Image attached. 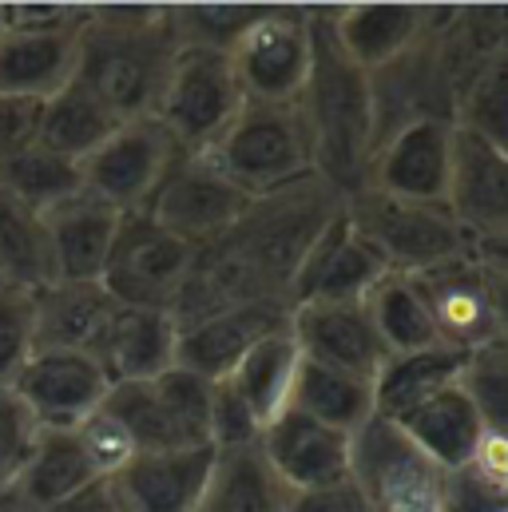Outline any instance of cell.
I'll return each mask as SVG.
<instances>
[{
    "label": "cell",
    "instance_id": "cell-1",
    "mask_svg": "<svg viewBox=\"0 0 508 512\" xmlns=\"http://www.w3.org/2000/svg\"><path fill=\"white\" fill-rule=\"evenodd\" d=\"M314 151V175L350 195L366 183L378 147V88L334 40L326 8H310V76L294 100Z\"/></svg>",
    "mask_w": 508,
    "mask_h": 512
},
{
    "label": "cell",
    "instance_id": "cell-2",
    "mask_svg": "<svg viewBox=\"0 0 508 512\" xmlns=\"http://www.w3.org/2000/svg\"><path fill=\"white\" fill-rule=\"evenodd\" d=\"M179 44L167 8L155 4H100L88 8L80 36L76 80L124 124L155 116Z\"/></svg>",
    "mask_w": 508,
    "mask_h": 512
},
{
    "label": "cell",
    "instance_id": "cell-3",
    "mask_svg": "<svg viewBox=\"0 0 508 512\" xmlns=\"http://www.w3.org/2000/svg\"><path fill=\"white\" fill-rule=\"evenodd\" d=\"M342 211L350 231L381 258L389 274L417 278L445 262L469 258L477 247L445 203H413L378 187H358L346 195Z\"/></svg>",
    "mask_w": 508,
    "mask_h": 512
},
{
    "label": "cell",
    "instance_id": "cell-4",
    "mask_svg": "<svg viewBox=\"0 0 508 512\" xmlns=\"http://www.w3.org/2000/svg\"><path fill=\"white\" fill-rule=\"evenodd\" d=\"M207 155L251 199L274 195L314 175V151H310V135H306L298 104L247 100Z\"/></svg>",
    "mask_w": 508,
    "mask_h": 512
},
{
    "label": "cell",
    "instance_id": "cell-5",
    "mask_svg": "<svg viewBox=\"0 0 508 512\" xmlns=\"http://www.w3.org/2000/svg\"><path fill=\"white\" fill-rule=\"evenodd\" d=\"M135 453H179L211 445V382L175 366L151 382H116L100 405Z\"/></svg>",
    "mask_w": 508,
    "mask_h": 512
},
{
    "label": "cell",
    "instance_id": "cell-6",
    "mask_svg": "<svg viewBox=\"0 0 508 512\" xmlns=\"http://www.w3.org/2000/svg\"><path fill=\"white\" fill-rule=\"evenodd\" d=\"M247 104L231 56L215 48H179L155 108V120L175 135L187 155L211 151Z\"/></svg>",
    "mask_w": 508,
    "mask_h": 512
},
{
    "label": "cell",
    "instance_id": "cell-7",
    "mask_svg": "<svg viewBox=\"0 0 508 512\" xmlns=\"http://www.w3.org/2000/svg\"><path fill=\"white\" fill-rule=\"evenodd\" d=\"M187 151L175 143V135L155 116L124 120L84 163V191L120 215H139L163 187V179L175 171V163Z\"/></svg>",
    "mask_w": 508,
    "mask_h": 512
},
{
    "label": "cell",
    "instance_id": "cell-8",
    "mask_svg": "<svg viewBox=\"0 0 508 512\" xmlns=\"http://www.w3.org/2000/svg\"><path fill=\"white\" fill-rule=\"evenodd\" d=\"M191 262H195L191 243L175 239L151 215L139 211V215H124L100 282L120 306L171 310L183 294Z\"/></svg>",
    "mask_w": 508,
    "mask_h": 512
},
{
    "label": "cell",
    "instance_id": "cell-9",
    "mask_svg": "<svg viewBox=\"0 0 508 512\" xmlns=\"http://www.w3.org/2000/svg\"><path fill=\"white\" fill-rule=\"evenodd\" d=\"M441 469L389 421L374 417L350 437V481L374 512H433Z\"/></svg>",
    "mask_w": 508,
    "mask_h": 512
},
{
    "label": "cell",
    "instance_id": "cell-10",
    "mask_svg": "<svg viewBox=\"0 0 508 512\" xmlns=\"http://www.w3.org/2000/svg\"><path fill=\"white\" fill-rule=\"evenodd\" d=\"M227 56L247 100L294 104L310 76V8H262Z\"/></svg>",
    "mask_w": 508,
    "mask_h": 512
},
{
    "label": "cell",
    "instance_id": "cell-11",
    "mask_svg": "<svg viewBox=\"0 0 508 512\" xmlns=\"http://www.w3.org/2000/svg\"><path fill=\"white\" fill-rule=\"evenodd\" d=\"M251 203V195L235 187L207 151H199L175 163V171L163 179V187L155 191L143 215H151L163 231H171L175 239L199 251L219 235H227L247 215Z\"/></svg>",
    "mask_w": 508,
    "mask_h": 512
},
{
    "label": "cell",
    "instance_id": "cell-12",
    "mask_svg": "<svg viewBox=\"0 0 508 512\" xmlns=\"http://www.w3.org/2000/svg\"><path fill=\"white\" fill-rule=\"evenodd\" d=\"M453 116L417 112L378 139L366 183L413 203H445L453 175Z\"/></svg>",
    "mask_w": 508,
    "mask_h": 512
},
{
    "label": "cell",
    "instance_id": "cell-13",
    "mask_svg": "<svg viewBox=\"0 0 508 512\" xmlns=\"http://www.w3.org/2000/svg\"><path fill=\"white\" fill-rule=\"evenodd\" d=\"M12 389L40 429H76L104 405L112 378L92 354L36 350Z\"/></svg>",
    "mask_w": 508,
    "mask_h": 512
},
{
    "label": "cell",
    "instance_id": "cell-14",
    "mask_svg": "<svg viewBox=\"0 0 508 512\" xmlns=\"http://www.w3.org/2000/svg\"><path fill=\"white\" fill-rule=\"evenodd\" d=\"M445 207L453 219L481 239L508 235V151L469 128L453 131V175Z\"/></svg>",
    "mask_w": 508,
    "mask_h": 512
},
{
    "label": "cell",
    "instance_id": "cell-15",
    "mask_svg": "<svg viewBox=\"0 0 508 512\" xmlns=\"http://www.w3.org/2000/svg\"><path fill=\"white\" fill-rule=\"evenodd\" d=\"M413 286L429 306V318L437 326L441 346L461 350V354H477V350L497 342L489 282H485V266H481L477 251L469 258H457V262H445L437 270L417 274Z\"/></svg>",
    "mask_w": 508,
    "mask_h": 512
},
{
    "label": "cell",
    "instance_id": "cell-16",
    "mask_svg": "<svg viewBox=\"0 0 508 512\" xmlns=\"http://www.w3.org/2000/svg\"><path fill=\"white\" fill-rule=\"evenodd\" d=\"M258 449L290 493L350 477V433H338L290 405L262 429Z\"/></svg>",
    "mask_w": 508,
    "mask_h": 512
},
{
    "label": "cell",
    "instance_id": "cell-17",
    "mask_svg": "<svg viewBox=\"0 0 508 512\" xmlns=\"http://www.w3.org/2000/svg\"><path fill=\"white\" fill-rule=\"evenodd\" d=\"M385 274L389 270L381 266V258L350 231L346 211H338L302 258V266L290 282V306H302V302H366V294Z\"/></svg>",
    "mask_w": 508,
    "mask_h": 512
},
{
    "label": "cell",
    "instance_id": "cell-18",
    "mask_svg": "<svg viewBox=\"0 0 508 512\" xmlns=\"http://www.w3.org/2000/svg\"><path fill=\"white\" fill-rule=\"evenodd\" d=\"M290 334L302 350V358L326 362L334 370L378 378L389 362L385 346L374 334V322L366 314V302H302L290 306Z\"/></svg>",
    "mask_w": 508,
    "mask_h": 512
},
{
    "label": "cell",
    "instance_id": "cell-19",
    "mask_svg": "<svg viewBox=\"0 0 508 512\" xmlns=\"http://www.w3.org/2000/svg\"><path fill=\"white\" fill-rule=\"evenodd\" d=\"M286 322H290L286 302H243V306L215 310L191 326H179V362L175 366H183L207 382H223L251 354L254 342H262L270 330H278Z\"/></svg>",
    "mask_w": 508,
    "mask_h": 512
},
{
    "label": "cell",
    "instance_id": "cell-20",
    "mask_svg": "<svg viewBox=\"0 0 508 512\" xmlns=\"http://www.w3.org/2000/svg\"><path fill=\"white\" fill-rule=\"evenodd\" d=\"M219 449H179V453H135L112 477L116 501L124 512H195Z\"/></svg>",
    "mask_w": 508,
    "mask_h": 512
},
{
    "label": "cell",
    "instance_id": "cell-21",
    "mask_svg": "<svg viewBox=\"0 0 508 512\" xmlns=\"http://www.w3.org/2000/svg\"><path fill=\"white\" fill-rule=\"evenodd\" d=\"M330 32L338 48L362 68V72H381L393 68L401 56H409L429 24L437 20L433 8L421 4H346V8H326Z\"/></svg>",
    "mask_w": 508,
    "mask_h": 512
},
{
    "label": "cell",
    "instance_id": "cell-22",
    "mask_svg": "<svg viewBox=\"0 0 508 512\" xmlns=\"http://www.w3.org/2000/svg\"><path fill=\"white\" fill-rule=\"evenodd\" d=\"M84 24L88 16L68 28H4L0 32V92L32 96V100L56 96L76 76Z\"/></svg>",
    "mask_w": 508,
    "mask_h": 512
},
{
    "label": "cell",
    "instance_id": "cell-23",
    "mask_svg": "<svg viewBox=\"0 0 508 512\" xmlns=\"http://www.w3.org/2000/svg\"><path fill=\"white\" fill-rule=\"evenodd\" d=\"M393 425L441 469V473H461L477 461V449L485 441V421L473 405V397L465 393V385H445L433 397H425L421 405L405 409L401 417H393Z\"/></svg>",
    "mask_w": 508,
    "mask_h": 512
},
{
    "label": "cell",
    "instance_id": "cell-24",
    "mask_svg": "<svg viewBox=\"0 0 508 512\" xmlns=\"http://www.w3.org/2000/svg\"><path fill=\"white\" fill-rule=\"evenodd\" d=\"M36 298V350L100 354V342L120 310L104 282H52Z\"/></svg>",
    "mask_w": 508,
    "mask_h": 512
},
{
    "label": "cell",
    "instance_id": "cell-25",
    "mask_svg": "<svg viewBox=\"0 0 508 512\" xmlns=\"http://www.w3.org/2000/svg\"><path fill=\"white\" fill-rule=\"evenodd\" d=\"M96 362L116 382H151L179 362V322L171 310L147 306H120Z\"/></svg>",
    "mask_w": 508,
    "mask_h": 512
},
{
    "label": "cell",
    "instance_id": "cell-26",
    "mask_svg": "<svg viewBox=\"0 0 508 512\" xmlns=\"http://www.w3.org/2000/svg\"><path fill=\"white\" fill-rule=\"evenodd\" d=\"M48 223V239H52V258H56V282H100L112 243L120 235L124 215L100 199H92L88 191H80L76 199L52 207L44 215Z\"/></svg>",
    "mask_w": 508,
    "mask_h": 512
},
{
    "label": "cell",
    "instance_id": "cell-27",
    "mask_svg": "<svg viewBox=\"0 0 508 512\" xmlns=\"http://www.w3.org/2000/svg\"><path fill=\"white\" fill-rule=\"evenodd\" d=\"M92 481H100V473L88 461L80 433L76 429H40L36 449H32L16 489L8 493V501L16 505V512H44L56 501L80 493Z\"/></svg>",
    "mask_w": 508,
    "mask_h": 512
},
{
    "label": "cell",
    "instance_id": "cell-28",
    "mask_svg": "<svg viewBox=\"0 0 508 512\" xmlns=\"http://www.w3.org/2000/svg\"><path fill=\"white\" fill-rule=\"evenodd\" d=\"M290 409H298V413H306V417H314V421H322L338 433H350V437L366 421L378 417L370 378L334 370V366L314 362V358L298 362V374L290 385Z\"/></svg>",
    "mask_w": 508,
    "mask_h": 512
},
{
    "label": "cell",
    "instance_id": "cell-29",
    "mask_svg": "<svg viewBox=\"0 0 508 512\" xmlns=\"http://www.w3.org/2000/svg\"><path fill=\"white\" fill-rule=\"evenodd\" d=\"M290 489L266 465L258 441L239 449H219L207 493L195 512H286Z\"/></svg>",
    "mask_w": 508,
    "mask_h": 512
},
{
    "label": "cell",
    "instance_id": "cell-30",
    "mask_svg": "<svg viewBox=\"0 0 508 512\" xmlns=\"http://www.w3.org/2000/svg\"><path fill=\"white\" fill-rule=\"evenodd\" d=\"M298 362H302V350H298V342L290 334V322H286V326L270 330L262 342H254L251 354L227 378L239 389V397L247 401L258 429H266L290 405V385L298 374Z\"/></svg>",
    "mask_w": 508,
    "mask_h": 512
},
{
    "label": "cell",
    "instance_id": "cell-31",
    "mask_svg": "<svg viewBox=\"0 0 508 512\" xmlns=\"http://www.w3.org/2000/svg\"><path fill=\"white\" fill-rule=\"evenodd\" d=\"M120 128V120L72 76L56 96L44 100V120H40V143L44 151L84 163L112 131Z\"/></svg>",
    "mask_w": 508,
    "mask_h": 512
},
{
    "label": "cell",
    "instance_id": "cell-32",
    "mask_svg": "<svg viewBox=\"0 0 508 512\" xmlns=\"http://www.w3.org/2000/svg\"><path fill=\"white\" fill-rule=\"evenodd\" d=\"M366 314L374 322V334L385 346L389 358H405V354H421V350H437V326L429 318L425 298L417 294L413 278L405 274H385L378 286L366 294Z\"/></svg>",
    "mask_w": 508,
    "mask_h": 512
},
{
    "label": "cell",
    "instance_id": "cell-33",
    "mask_svg": "<svg viewBox=\"0 0 508 512\" xmlns=\"http://www.w3.org/2000/svg\"><path fill=\"white\" fill-rule=\"evenodd\" d=\"M0 282L20 290H44L56 282V258L40 211L0 191Z\"/></svg>",
    "mask_w": 508,
    "mask_h": 512
},
{
    "label": "cell",
    "instance_id": "cell-34",
    "mask_svg": "<svg viewBox=\"0 0 508 512\" xmlns=\"http://www.w3.org/2000/svg\"><path fill=\"white\" fill-rule=\"evenodd\" d=\"M469 354L437 346V350H421V354H405V358H389L374 378V409L378 417H401L405 409L421 405L425 397H433L445 385H457L465 374Z\"/></svg>",
    "mask_w": 508,
    "mask_h": 512
},
{
    "label": "cell",
    "instance_id": "cell-35",
    "mask_svg": "<svg viewBox=\"0 0 508 512\" xmlns=\"http://www.w3.org/2000/svg\"><path fill=\"white\" fill-rule=\"evenodd\" d=\"M0 191L24 207L48 215L52 207H60L84 191V175H80V163L60 159L44 147H28L0 163Z\"/></svg>",
    "mask_w": 508,
    "mask_h": 512
},
{
    "label": "cell",
    "instance_id": "cell-36",
    "mask_svg": "<svg viewBox=\"0 0 508 512\" xmlns=\"http://www.w3.org/2000/svg\"><path fill=\"white\" fill-rule=\"evenodd\" d=\"M457 128H469L508 151V44L473 68L457 100Z\"/></svg>",
    "mask_w": 508,
    "mask_h": 512
},
{
    "label": "cell",
    "instance_id": "cell-37",
    "mask_svg": "<svg viewBox=\"0 0 508 512\" xmlns=\"http://www.w3.org/2000/svg\"><path fill=\"white\" fill-rule=\"evenodd\" d=\"M262 8L254 4H183L167 8V24L179 48H215L231 52V44L258 20Z\"/></svg>",
    "mask_w": 508,
    "mask_h": 512
},
{
    "label": "cell",
    "instance_id": "cell-38",
    "mask_svg": "<svg viewBox=\"0 0 508 512\" xmlns=\"http://www.w3.org/2000/svg\"><path fill=\"white\" fill-rule=\"evenodd\" d=\"M461 385L473 397L485 429L493 437H505L508 441V346L505 342H493V346L469 354Z\"/></svg>",
    "mask_w": 508,
    "mask_h": 512
},
{
    "label": "cell",
    "instance_id": "cell-39",
    "mask_svg": "<svg viewBox=\"0 0 508 512\" xmlns=\"http://www.w3.org/2000/svg\"><path fill=\"white\" fill-rule=\"evenodd\" d=\"M36 354V298L32 290L0 282V389H12Z\"/></svg>",
    "mask_w": 508,
    "mask_h": 512
},
{
    "label": "cell",
    "instance_id": "cell-40",
    "mask_svg": "<svg viewBox=\"0 0 508 512\" xmlns=\"http://www.w3.org/2000/svg\"><path fill=\"white\" fill-rule=\"evenodd\" d=\"M40 425L28 413V405L16 397V389H0V497H8L36 449Z\"/></svg>",
    "mask_w": 508,
    "mask_h": 512
},
{
    "label": "cell",
    "instance_id": "cell-41",
    "mask_svg": "<svg viewBox=\"0 0 508 512\" xmlns=\"http://www.w3.org/2000/svg\"><path fill=\"white\" fill-rule=\"evenodd\" d=\"M262 437L254 413L247 401L239 397V389L227 382H211V445L215 449H239V445H254Z\"/></svg>",
    "mask_w": 508,
    "mask_h": 512
},
{
    "label": "cell",
    "instance_id": "cell-42",
    "mask_svg": "<svg viewBox=\"0 0 508 512\" xmlns=\"http://www.w3.org/2000/svg\"><path fill=\"white\" fill-rule=\"evenodd\" d=\"M433 512H508V489L481 477L473 465L461 473H445Z\"/></svg>",
    "mask_w": 508,
    "mask_h": 512
},
{
    "label": "cell",
    "instance_id": "cell-43",
    "mask_svg": "<svg viewBox=\"0 0 508 512\" xmlns=\"http://www.w3.org/2000/svg\"><path fill=\"white\" fill-rule=\"evenodd\" d=\"M76 433H80L84 453H88V461L96 465V473H100V477H116L127 461L135 457V449H131L127 433L112 421V417H108V413H104V409H96L88 421H80V425H76Z\"/></svg>",
    "mask_w": 508,
    "mask_h": 512
},
{
    "label": "cell",
    "instance_id": "cell-44",
    "mask_svg": "<svg viewBox=\"0 0 508 512\" xmlns=\"http://www.w3.org/2000/svg\"><path fill=\"white\" fill-rule=\"evenodd\" d=\"M40 120H44V100L0 92V163L40 143Z\"/></svg>",
    "mask_w": 508,
    "mask_h": 512
},
{
    "label": "cell",
    "instance_id": "cell-45",
    "mask_svg": "<svg viewBox=\"0 0 508 512\" xmlns=\"http://www.w3.org/2000/svg\"><path fill=\"white\" fill-rule=\"evenodd\" d=\"M286 512H374L366 501V493L346 477L334 485H318V489H298L286 497Z\"/></svg>",
    "mask_w": 508,
    "mask_h": 512
},
{
    "label": "cell",
    "instance_id": "cell-46",
    "mask_svg": "<svg viewBox=\"0 0 508 512\" xmlns=\"http://www.w3.org/2000/svg\"><path fill=\"white\" fill-rule=\"evenodd\" d=\"M44 512H124V509H120V501H116L112 477H100V481L84 485L80 493H72V497H64V501H56L52 509H44Z\"/></svg>",
    "mask_w": 508,
    "mask_h": 512
},
{
    "label": "cell",
    "instance_id": "cell-47",
    "mask_svg": "<svg viewBox=\"0 0 508 512\" xmlns=\"http://www.w3.org/2000/svg\"><path fill=\"white\" fill-rule=\"evenodd\" d=\"M485 266V262H481ZM485 282H489V306H493V326H497V342L508 346V274L485 266Z\"/></svg>",
    "mask_w": 508,
    "mask_h": 512
},
{
    "label": "cell",
    "instance_id": "cell-48",
    "mask_svg": "<svg viewBox=\"0 0 508 512\" xmlns=\"http://www.w3.org/2000/svg\"><path fill=\"white\" fill-rule=\"evenodd\" d=\"M473 251H477V258H481L489 270L508 274V235H501V239H481Z\"/></svg>",
    "mask_w": 508,
    "mask_h": 512
},
{
    "label": "cell",
    "instance_id": "cell-49",
    "mask_svg": "<svg viewBox=\"0 0 508 512\" xmlns=\"http://www.w3.org/2000/svg\"><path fill=\"white\" fill-rule=\"evenodd\" d=\"M0 512H16V505H12L8 497H0Z\"/></svg>",
    "mask_w": 508,
    "mask_h": 512
},
{
    "label": "cell",
    "instance_id": "cell-50",
    "mask_svg": "<svg viewBox=\"0 0 508 512\" xmlns=\"http://www.w3.org/2000/svg\"><path fill=\"white\" fill-rule=\"evenodd\" d=\"M0 32H4V4H0Z\"/></svg>",
    "mask_w": 508,
    "mask_h": 512
}]
</instances>
